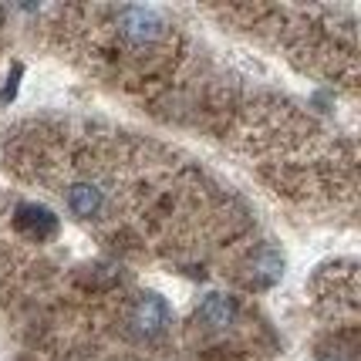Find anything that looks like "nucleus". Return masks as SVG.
I'll return each instance as SVG.
<instances>
[{"instance_id": "nucleus-1", "label": "nucleus", "mask_w": 361, "mask_h": 361, "mask_svg": "<svg viewBox=\"0 0 361 361\" xmlns=\"http://www.w3.org/2000/svg\"><path fill=\"white\" fill-rule=\"evenodd\" d=\"M118 34L126 37L128 44L145 47L159 41L162 34V17L156 7H122L118 11Z\"/></svg>"}, {"instance_id": "nucleus-2", "label": "nucleus", "mask_w": 361, "mask_h": 361, "mask_svg": "<svg viewBox=\"0 0 361 361\" xmlns=\"http://www.w3.org/2000/svg\"><path fill=\"white\" fill-rule=\"evenodd\" d=\"M169 324V304L166 298H159V294H142L135 300V307H132V328L145 334V338H156L162 334Z\"/></svg>"}, {"instance_id": "nucleus-3", "label": "nucleus", "mask_w": 361, "mask_h": 361, "mask_svg": "<svg viewBox=\"0 0 361 361\" xmlns=\"http://www.w3.org/2000/svg\"><path fill=\"white\" fill-rule=\"evenodd\" d=\"M14 223L20 233L34 236V240H47V236L58 233V216L47 209V206H37V203H20L14 213Z\"/></svg>"}, {"instance_id": "nucleus-4", "label": "nucleus", "mask_w": 361, "mask_h": 361, "mask_svg": "<svg viewBox=\"0 0 361 361\" xmlns=\"http://www.w3.org/2000/svg\"><path fill=\"white\" fill-rule=\"evenodd\" d=\"M283 274V257L274 247H264V250L253 257L250 264V283L253 287H270V283H277Z\"/></svg>"}, {"instance_id": "nucleus-5", "label": "nucleus", "mask_w": 361, "mask_h": 361, "mask_svg": "<svg viewBox=\"0 0 361 361\" xmlns=\"http://www.w3.org/2000/svg\"><path fill=\"white\" fill-rule=\"evenodd\" d=\"M102 189L94 186V183H75V186L68 189V206H71V213L81 216V220H92L98 216V209H102Z\"/></svg>"}, {"instance_id": "nucleus-6", "label": "nucleus", "mask_w": 361, "mask_h": 361, "mask_svg": "<svg viewBox=\"0 0 361 361\" xmlns=\"http://www.w3.org/2000/svg\"><path fill=\"white\" fill-rule=\"evenodd\" d=\"M200 317H203L209 328H226V324H233V317H236V300L223 298V294H209L200 304Z\"/></svg>"}, {"instance_id": "nucleus-7", "label": "nucleus", "mask_w": 361, "mask_h": 361, "mask_svg": "<svg viewBox=\"0 0 361 361\" xmlns=\"http://www.w3.org/2000/svg\"><path fill=\"white\" fill-rule=\"evenodd\" d=\"M17 78H20V68H14V78L7 81V88L0 92V102H7V98H14V92H17Z\"/></svg>"}, {"instance_id": "nucleus-8", "label": "nucleus", "mask_w": 361, "mask_h": 361, "mask_svg": "<svg viewBox=\"0 0 361 361\" xmlns=\"http://www.w3.org/2000/svg\"><path fill=\"white\" fill-rule=\"evenodd\" d=\"M321 361H341V358H321Z\"/></svg>"}]
</instances>
